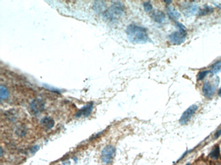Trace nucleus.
<instances>
[{"instance_id":"nucleus-1","label":"nucleus","mask_w":221,"mask_h":165,"mask_svg":"<svg viewBox=\"0 0 221 165\" xmlns=\"http://www.w3.org/2000/svg\"><path fill=\"white\" fill-rule=\"evenodd\" d=\"M126 33L129 40L133 43H146L149 39L147 30L135 24H129Z\"/></svg>"},{"instance_id":"nucleus-2","label":"nucleus","mask_w":221,"mask_h":165,"mask_svg":"<svg viewBox=\"0 0 221 165\" xmlns=\"http://www.w3.org/2000/svg\"><path fill=\"white\" fill-rule=\"evenodd\" d=\"M124 6L120 1L112 3L110 8L103 13V18L110 22H115L122 16L124 13Z\"/></svg>"},{"instance_id":"nucleus-3","label":"nucleus","mask_w":221,"mask_h":165,"mask_svg":"<svg viewBox=\"0 0 221 165\" xmlns=\"http://www.w3.org/2000/svg\"><path fill=\"white\" fill-rule=\"evenodd\" d=\"M116 154V148L112 145H106L103 149L101 154V161L104 164H110L113 160Z\"/></svg>"},{"instance_id":"nucleus-4","label":"nucleus","mask_w":221,"mask_h":165,"mask_svg":"<svg viewBox=\"0 0 221 165\" xmlns=\"http://www.w3.org/2000/svg\"><path fill=\"white\" fill-rule=\"evenodd\" d=\"M197 109L198 106L197 105L194 104L191 106L190 107H189V108L184 112V113L182 114L181 117H180V120H179V122H180V124L184 125V124L188 123L189 121L191 120L193 116L194 115V114L195 113V112L197 111Z\"/></svg>"},{"instance_id":"nucleus-5","label":"nucleus","mask_w":221,"mask_h":165,"mask_svg":"<svg viewBox=\"0 0 221 165\" xmlns=\"http://www.w3.org/2000/svg\"><path fill=\"white\" fill-rule=\"evenodd\" d=\"M187 33H182L180 31H176L171 33L169 36V41L173 45H180L185 41L187 39Z\"/></svg>"},{"instance_id":"nucleus-6","label":"nucleus","mask_w":221,"mask_h":165,"mask_svg":"<svg viewBox=\"0 0 221 165\" xmlns=\"http://www.w3.org/2000/svg\"><path fill=\"white\" fill-rule=\"evenodd\" d=\"M45 108V102L40 98H36L30 103V108L33 114H38L42 112Z\"/></svg>"},{"instance_id":"nucleus-7","label":"nucleus","mask_w":221,"mask_h":165,"mask_svg":"<svg viewBox=\"0 0 221 165\" xmlns=\"http://www.w3.org/2000/svg\"><path fill=\"white\" fill-rule=\"evenodd\" d=\"M93 109V103L89 102L77 112V113L76 114V118H80L81 117H88L89 116L91 115Z\"/></svg>"},{"instance_id":"nucleus-8","label":"nucleus","mask_w":221,"mask_h":165,"mask_svg":"<svg viewBox=\"0 0 221 165\" xmlns=\"http://www.w3.org/2000/svg\"><path fill=\"white\" fill-rule=\"evenodd\" d=\"M215 86H214L209 81H206L202 87V92L203 96L207 98H211L214 96L216 90Z\"/></svg>"},{"instance_id":"nucleus-9","label":"nucleus","mask_w":221,"mask_h":165,"mask_svg":"<svg viewBox=\"0 0 221 165\" xmlns=\"http://www.w3.org/2000/svg\"><path fill=\"white\" fill-rule=\"evenodd\" d=\"M151 17L155 22H158V23H163L165 20V14L163 12L159 11V10H155V11L152 12Z\"/></svg>"},{"instance_id":"nucleus-10","label":"nucleus","mask_w":221,"mask_h":165,"mask_svg":"<svg viewBox=\"0 0 221 165\" xmlns=\"http://www.w3.org/2000/svg\"><path fill=\"white\" fill-rule=\"evenodd\" d=\"M40 123H41L42 126L44 128H45L46 129H51L52 127L55 125V121L53 119L49 117H45L44 118L42 119L41 121H40Z\"/></svg>"},{"instance_id":"nucleus-11","label":"nucleus","mask_w":221,"mask_h":165,"mask_svg":"<svg viewBox=\"0 0 221 165\" xmlns=\"http://www.w3.org/2000/svg\"><path fill=\"white\" fill-rule=\"evenodd\" d=\"M220 147H219V145H216L210 153V157L213 160H218L219 156H220Z\"/></svg>"},{"instance_id":"nucleus-12","label":"nucleus","mask_w":221,"mask_h":165,"mask_svg":"<svg viewBox=\"0 0 221 165\" xmlns=\"http://www.w3.org/2000/svg\"><path fill=\"white\" fill-rule=\"evenodd\" d=\"M167 14L169 15V16L171 18L173 19H178V18H180V15L179 14V12L177 11L176 10H175L174 8H171V7H169L167 8Z\"/></svg>"},{"instance_id":"nucleus-13","label":"nucleus","mask_w":221,"mask_h":165,"mask_svg":"<svg viewBox=\"0 0 221 165\" xmlns=\"http://www.w3.org/2000/svg\"><path fill=\"white\" fill-rule=\"evenodd\" d=\"M212 75L221 73V61L216 62L215 64H214L212 66L211 71Z\"/></svg>"},{"instance_id":"nucleus-14","label":"nucleus","mask_w":221,"mask_h":165,"mask_svg":"<svg viewBox=\"0 0 221 165\" xmlns=\"http://www.w3.org/2000/svg\"><path fill=\"white\" fill-rule=\"evenodd\" d=\"M27 129L26 127V126L24 125H21L17 128L16 129V134L19 137H22L25 136V134L27 133Z\"/></svg>"},{"instance_id":"nucleus-15","label":"nucleus","mask_w":221,"mask_h":165,"mask_svg":"<svg viewBox=\"0 0 221 165\" xmlns=\"http://www.w3.org/2000/svg\"><path fill=\"white\" fill-rule=\"evenodd\" d=\"M0 97H1V100H6L9 97V92H8V89L3 85H1V88H0Z\"/></svg>"},{"instance_id":"nucleus-16","label":"nucleus","mask_w":221,"mask_h":165,"mask_svg":"<svg viewBox=\"0 0 221 165\" xmlns=\"http://www.w3.org/2000/svg\"><path fill=\"white\" fill-rule=\"evenodd\" d=\"M105 8L104 1H95V2L94 9L97 12H101Z\"/></svg>"},{"instance_id":"nucleus-17","label":"nucleus","mask_w":221,"mask_h":165,"mask_svg":"<svg viewBox=\"0 0 221 165\" xmlns=\"http://www.w3.org/2000/svg\"><path fill=\"white\" fill-rule=\"evenodd\" d=\"M210 73L209 71H201L199 72V74H198L197 75V79L199 81H201L203 80V79L206 77L207 75H208V74Z\"/></svg>"},{"instance_id":"nucleus-18","label":"nucleus","mask_w":221,"mask_h":165,"mask_svg":"<svg viewBox=\"0 0 221 165\" xmlns=\"http://www.w3.org/2000/svg\"><path fill=\"white\" fill-rule=\"evenodd\" d=\"M197 10V7L196 6H191V7H189L187 9V11H186V13L188 14L189 15H191L193 14L194 13H195Z\"/></svg>"},{"instance_id":"nucleus-19","label":"nucleus","mask_w":221,"mask_h":165,"mask_svg":"<svg viewBox=\"0 0 221 165\" xmlns=\"http://www.w3.org/2000/svg\"><path fill=\"white\" fill-rule=\"evenodd\" d=\"M143 6H144V10L146 12H150L152 10V6L151 3H150V1L144 2V3Z\"/></svg>"},{"instance_id":"nucleus-20","label":"nucleus","mask_w":221,"mask_h":165,"mask_svg":"<svg viewBox=\"0 0 221 165\" xmlns=\"http://www.w3.org/2000/svg\"><path fill=\"white\" fill-rule=\"evenodd\" d=\"M175 24H176V26L179 29V31H180V32H182V33H187V29H186V27L183 25V24L180 23V22H177V21L175 22Z\"/></svg>"},{"instance_id":"nucleus-21","label":"nucleus","mask_w":221,"mask_h":165,"mask_svg":"<svg viewBox=\"0 0 221 165\" xmlns=\"http://www.w3.org/2000/svg\"><path fill=\"white\" fill-rule=\"evenodd\" d=\"M213 12V9L210 7H206V8H203V9L201 10V12H200V15H205V14H208L211 13V12Z\"/></svg>"},{"instance_id":"nucleus-22","label":"nucleus","mask_w":221,"mask_h":165,"mask_svg":"<svg viewBox=\"0 0 221 165\" xmlns=\"http://www.w3.org/2000/svg\"><path fill=\"white\" fill-rule=\"evenodd\" d=\"M39 148H40V147H39V146H38V145H34V146H33V147H31V148L30 152L32 154H35L37 152V151L39 150Z\"/></svg>"},{"instance_id":"nucleus-23","label":"nucleus","mask_w":221,"mask_h":165,"mask_svg":"<svg viewBox=\"0 0 221 165\" xmlns=\"http://www.w3.org/2000/svg\"><path fill=\"white\" fill-rule=\"evenodd\" d=\"M220 136H221V129H220V130H218V131H217L216 133V134H215V136H214V138H215V139L218 138H219V137H220Z\"/></svg>"},{"instance_id":"nucleus-24","label":"nucleus","mask_w":221,"mask_h":165,"mask_svg":"<svg viewBox=\"0 0 221 165\" xmlns=\"http://www.w3.org/2000/svg\"><path fill=\"white\" fill-rule=\"evenodd\" d=\"M218 96H220V97H221V87L220 89H219L218 92Z\"/></svg>"},{"instance_id":"nucleus-25","label":"nucleus","mask_w":221,"mask_h":165,"mask_svg":"<svg viewBox=\"0 0 221 165\" xmlns=\"http://www.w3.org/2000/svg\"><path fill=\"white\" fill-rule=\"evenodd\" d=\"M3 155V149L1 148V156H2Z\"/></svg>"},{"instance_id":"nucleus-26","label":"nucleus","mask_w":221,"mask_h":165,"mask_svg":"<svg viewBox=\"0 0 221 165\" xmlns=\"http://www.w3.org/2000/svg\"><path fill=\"white\" fill-rule=\"evenodd\" d=\"M186 165H190V164H189V163H188V164H186Z\"/></svg>"}]
</instances>
